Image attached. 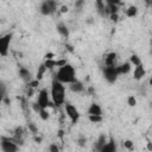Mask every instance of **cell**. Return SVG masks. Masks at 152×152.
Returning <instances> with one entry per match:
<instances>
[{"instance_id":"6da1fadb","label":"cell","mask_w":152,"mask_h":152,"mask_svg":"<svg viewBox=\"0 0 152 152\" xmlns=\"http://www.w3.org/2000/svg\"><path fill=\"white\" fill-rule=\"evenodd\" d=\"M56 80L62 82V83H72L76 81V72L72 65L70 64H64L63 66H59L58 71L56 72Z\"/></svg>"},{"instance_id":"7a4b0ae2","label":"cell","mask_w":152,"mask_h":152,"mask_svg":"<svg viewBox=\"0 0 152 152\" xmlns=\"http://www.w3.org/2000/svg\"><path fill=\"white\" fill-rule=\"evenodd\" d=\"M51 99L55 106H62L65 101V88L57 80H53L51 84Z\"/></svg>"},{"instance_id":"3957f363","label":"cell","mask_w":152,"mask_h":152,"mask_svg":"<svg viewBox=\"0 0 152 152\" xmlns=\"http://www.w3.org/2000/svg\"><path fill=\"white\" fill-rule=\"evenodd\" d=\"M1 148L5 152H15L18 151L19 146L17 140L13 137H1Z\"/></svg>"},{"instance_id":"277c9868","label":"cell","mask_w":152,"mask_h":152,"mask_svg":"<svg viewBox=\"0 0 152 152\" xmlns=\"http://www.w3.org/2000/svg\"><path fill=\"white\" fill-rule=\"evenodd\" d=\"M57 10V0H44L40 4V13L43 15H51Z\"/></svg>"},{"instance_id":"5b68a950","label":"cell","mask_w":152,"mask_h":152,"mask_svg":"<svg viewBox=\"0 0 152 152\" xmlns=\"http://www.w3.org/2000/svg\"><path fill=\"white\" fill-rule=\"evenodd\" d=\"M103 76L109 83H114L119 76L118 66L115 65H106L103 69Z\"/></svg>"},{"instance_id":"8992f818","label":"cell","mask_w":152,"mask_h":152,"mask_svg":"<svg viewBox=\"0 0 152 152\" xmlns=\"http://www.w3.org/2000/svg\"><path fill=\"white\" fill-rule=\"evenodd\" d=\"M11 39H12V34L11 33H7V34L0 37V56H2V57L7 56Z\"/></svg>"},{"instance_id":"52a82bcc","label":"cell","mask_w":152,"mask_h":152,"mask_svg":"<svg viewBox=\"0 0 152 152\" xmlns=\"http://www.w3.org/2000/svg\"><path fill=\"white\" fill-rule=\"evenodd\" d=\"M37 103L42 107V108H48L51 104L50 102V99H49V94H48V90L46 89H42L39 93H38V100H37Z\"/></svg>"},{"instance_id":"ba28073f","label":"cell","mask_w":152,"mask_h":152,"mask_svg":"<svg viewBox=\"0 0 152 152\" xmlns=\"http://www.w3.org/2000/svg\"><path fill=\"white\" fill-rule=\"evenodd\" d=\"M65 113H66V115L70 118V120H71L72 124H76V122L78 121V119H80V113H78V110L76 109L75 106H72V104H70V103H66V104H65Z\"/></svg>"},{"instance_id":"9c48e42d","label":"cell","mask_w":152,"mask_h":152,"mask_svg":"<svg viewBox=\"0 0 152 152\" xmlns=\"http://www.w3.org/2000/svg\"><path fill=\"white\" fill-rule=\"evenodd\" d=\"M13 138L17 140L18 145H21L24 142V138H25V131H24V128L20 127V126L17 127L14 129V132H13Z\"/></svg>"},{"instance_id":"30bf717a","label":"cell","mask_w":152,"mask_h":152,"mask_svg":"<svg viewBox=\"0 0 152 152\" xmlns=\"http://www.w3.org/2000/svg\"><path fill=\"white\" fill-rule=\"evenodd\" d=\"M145 74H146V71H145L142 64H139V65L135 66V69H134V71H133V77L139 81V80H141V78L145 76Z\"/></svg>"},{"instance_id":"8fae6325","label":"cell","mask_w":152,"mask_h":152,"mask_svg":"<svg viewBox=\"0 0 152 152\" xmlns=\"http://www.w3.org/2000/svg\"><path fill=\"white\" fill-rule=\"evenodd\" d=\"M70 90L74 91V93H81V91L84 90V86H83V83H81L76 80L72 83H70Z\"/></svg>"},{"instance_id":"7c38bea8","label":"cell","mask_w":152,"mask_h":152,"mask_svg":"<svg viewBox=\"0 0 152 152\" xmlns=\"http://www.w3.org/2000/svg\"><path fill=\"white\" fill-rule=\"evenodd\" d=\"M88 114L91 115H102V109L97 103H91L89 109H88Z\"/></svg>"},{"instance_id":"4fadbf2b","label":"cell","mask_w":152,"mask_h":152,"mask_svg":"<svg viewBox=\"0 0 152 152\" xmlns=\"http://www.w3.org/2000/svg\"><path fill=\"white\" fill-rule=\"evenodd\" d=\"M100 151L101 152H115L116 151V146H115L114 140H110L109 142H106Z\"/></svg>"},{"instance_id":"5bb4252c","label":"cell","mask_w":152,"mask_h":152,"mask_svg":"<svg viewBox=\"0 0 152 152\" xmlns=\"http://www.w3.org/2000/svg\"><path fill=\"white\" fill-rule=\"evenodd\" d=\"M56 28H57V31H58V33L62 36V37H64V38H68L69 37V30H68V27H66V25H64V24H58L57 26H56Z\"/></svg>"},{"instance_id":"9a60e30c","label":"cell","mask_w":152,"mask_h":152,"mask_svg":"<svg viewBox=\"0 0 152 152\" xmlns=\"http://www.w3.org/2000/svg\"><path fill=\"white\" fill-rule=\"evenodd\" d=\"M19 76H20L24 81H30V80H31V72H30L26 68H24V66H20V68H19Z\"/></svg>"},{"instance_id":"2e32d148","label":"cell","mask_w":152,"mask_h":152,"mask_svg":"<svg viewBox=\"0 0 152 152\" xmlns=\"http://www.w3.org/2000/svg\"><path fill=\"white\" fill-rule=\"evenodd\" d=\"M115 61H116V53L115 52H110L104 58V64L106 65H114L115 64Z\"/></svg>"},{"instance_id":"e0dca14e","label":"cell","mask_w":152,"mask_h":152,"mask_svg":"<svg viewBox=\"0 0 152 152\" xmlns=\"http://www.w3.org/2000/svg\"><path fill=\"white\" fill-rule=\"evenodd\" d=\"M131 70V63L129 62H126L124 63L122 65L118 66V71H119V75H122V74H128Z\"/></svg>"},{"instance_id":"ac0fdd59","label":"cell","mask_w":152,"mask_h":152,"mask_svg":"<svg viewBox=\"0 0 152 152\" xmlns=\"http://www.w3.org/2000/svg\"><path fill=\"white\" fill-rule=\"evenodd\" d=\"M95 5H96V8H97V12L101 14V15H104L106 12V6H104V0H95Z\"/></svg>"},{"instance_id":"d6986e66","label":"cell","mask_w":152,"mask_h":152,"mask_svg":"<svg viewBox=\"0 0 152 152\" xmlns=\"http://www.w3.org/2000/svg\"><path fill=\"white\" fill-rule=\"evenodd\" d=\"M106 142H107V137H106L104 134L100 135V138H99V140H97V144H96L95 148H96L97 151H100V150L102 148V146H103V145H104Z\"/></svg>"},{"instance_id":"ffe728a7","label":"cell","mask_w":152,"mask_h":152,"mask_svg":"<svg viewBox=\"0 0 152 152\" xmlns=\"http://www.w3.org/2000/svg\"><path fill=\"white\" fill-rule=\"evenodd\" d=\"M137 13H138V8H137V6H129V7L127 8V11H126V15H127L128 18H133V17H135Z\"/></svg>"},{"instance_id":"44dd1931","label":"cell","mask_w":152,"mask_h":152,"mask_svg":"<svg viewBox=\"0 0 152 152\" xmlns=\"http://www.w3.org/2000/svg\"><path fill=\"white\" fill-rule=\"evenodd\" d=\"M45 71H46V66H45L44 64H42V65L38 68V71H37V80H38V81H40V80L43 78Z\"/></svg>"},{"instance_id":"7402d4cb","label":"cell","mask_w":152,"mask_h":152,"mask_svg":"<svg viewBox=\"0 0 152 152\" xmlns=\"http://www.w3.org/2000/svg\"><path fill=\"white\" fill-rule=\"evenodd\" d=\"M129 63L137 66V65L141 64V61H140V58H139L137 55H132V56H131V58H129Z\"/></svg>"},{"instance_id":"603a6c76","label":"cell","mask_w":152,"mask_h":152,"mask_svg":"<svg viewBox=\"0 0 152 152\" xmlns=\"http://www.w3.org/2000/svg\"><path fill=\"white\" fill-rule=\"evenodd\" d=\"M38 114H39V116H40L43 120H48V119H49V112L46 110V108H42Z\"/></svg>"},{"instance_id":"cb8c5ba5","label":"cell","mask_w":152,"mask_h":152,"mask_svg":"<svg viewBox=\"0 0 152 152\" xmlns=\"http://www.w3.org/2000/svg\"><path fill=\"white\" fill-rule=\"evenodd\" d=\"M44 65L46 66V69H52L53 66H56V61H53V59H46L45 63H44Z\"/></svg>"},{"instance_id":"d4e9b609","label":"cell","mask_w":152,"mask_h":152,"mask_svg":"<svg viewBox=\"0 0 152 152\" xmlns=\"http://www.w3.org/2000/svg\"><path fill=\"white\" fill-rule=\"evenodd\" d=\"M102 120V115H91L89 114V121L91 122H100Z\"/></svg>"},{"instance_id":"484cf974","label":"cell","mask_w":152,"mask_h":152,"mask_svg":"<svg viewBox=\"0 0 152 152\" xmlns=\"http://www.w3.org/2000/svg\"><path fill=\"white\" fill-rule=\"evenodd\" d=\"M28 129H30L33 134H37V133H38V128H37V127H36V125H34V124H32V122H30V124H28Z\"/></svg>"},{"instance_id":"4316f807","label":"cell","mask_w":152,"mask_h":152,"mask_svg":"<svg viewBox=\"0 0 152 152\" xmlns=\"http://www.w3.org/2000/svg\"><path fill=\"white\" fill-rule=\"evenodd\" d=\"M0 94H1L2 96L6 95V86H5V83H4L2 81H0Z\"/></svg>"},{"instance_id":"83f0119b","label":"cell","mask_w":152,"mask_h":152,"mask_svg":"<svg viewBox=\"0 0 152 152\" xmlns=\"http://www.w3.org/2000/svg\"><path fill=\"white\" fill-rule=\"evenodd\" d=\"M124 146H125L126 148H128V150H133V142H132L131 140H126V141L124 142Z\"/></svg>"},{"instance_id":"f1b7e54d","label":"cell","mask_w":152,"mask_h":152,"mask_svg":"<svg viewBox=\"0 0 152 152\" xmlns=\"http://www.w3.org/2000/svg\"><path fill=\"white\" fill-rule=\"evenodd\" d=\"M127 102H128V104L129 106H135V103H137V101H135V99H134V96H129L128 99H127Z\"/></svg>"},{"instance_id":"f546056e","label":"cell","mask_w":152,"mask_h":152,"mask_svg":"<svg viewBox=\"0 0 152 152\" xmlns=\"http://www.w3.org/2000/svg\"><path fill=\"white\" fill-rule=\"evenodd\" d=\"M37 86H39V81L37 78L34 81H30V83H28V87H31V88H36Z\"/></svg>"},{"instance_id":"4dcf8cb0","label":"cell","mask_w":152,"mask_h":152,"mask_svg":"<svg viewBox=\"0 0 152 152\" xmlns=\"http://www.w3.org/2000/svg\"><path fill=\"white\" fill-rule=\"evenodd\" d=\"M104 2L107 5H119L120 4V0H104Z\"/></svg>"},{"instance_id":"1f68e13d","label":"cell","mask_w":152,"mask_h":152,"mask_svg":"<svg viewBox=\"0 0 152 152\" xmlns=\"http://www.w3.org/2000/svg\"><path fill=\"white\" fill-rule=\"evenodd\" d=\"M64 64H66V61H65V59H59V61H56V66H63Z\"/></svg>"},{"instance_id":"d6a6232c","label":"cell","mask_w":152,"mask_h":152,"mask_svg":"<svg viewBox=\"0 0 152 152\" xmlns=\"http://www.w3.org/2000/svg\"><path fill=\"white\" fill-rule=\"evenodd\" d=\"M109 18H110V20H112V21H118L119 15H118V13H113V14H110V15H109Z\"/></svg>"},{"instance_id":"836d02e7","label":"cell","mask_w":152,"mask_h":152,"mask_svg":"<svg viewBox=\"0 0 152 152\" xmlns=\"http://www.w3.org/2000/svg\"><path fill=\"white\" fill-rule=\"evenodd\" d=\"M32 107H33V110H34L36 113H39V110L42 109V107H40L38 103H33V104H32Z\"/></svg>"},{"instance_id":"e575fe53","label":"cell","mask_w":152,"mask_h":152,"mask_svg":"<svg viewBox=\"0 0 152 152\" xmlns=\"http://www.w3.org/2000/svg\"><path fill=\"white\" fill-rule=\"evenodd\" d=\"M49 151H51V152H58L59 148H58V146H56V145H51V146L49 147Z\"/></svg>"},{"instance_id":"d590c367","label":"cell","mask_w":152,"mask_h":152,"mask_svg":"<svg viewBox=\"0 0 152 152\" xmlns=\"http://www.w3.org/2000/svg\"><path fill=\"white\" fill-rule=\"evenodd\" d=\"M53 56H55V55H53L52 52H49V53H46V55H45V58H46V59H52V58H53Z\"/></svg>"},{"instance_id":"8d00e7d4","label":"cell","mask_w":152,"mask_h":152,"mask_svg":"<svg viewBox=\"0 0 152 152\" xmlns=\"http://www.w3.org/2000/svg\"><path fill=\"white\" fill-rule=\"evenodd\" d=\"M68 12V7L66 6H62L61 7V13H66Z\"/></svg>"},{"instance_id":"74e56055","label":"cell","mask_w":152,"mask_h":152,"mask_svg":"<svg viewBox=\"0 0 152 152\" xmlns=\"http://www.w3.org/2000/svg\"><path fill=\"white\" fill-rule=\"evenodd\" d=\"M78 142H80V145H81V146H83V145H84V142H86V139H84V138H81V139L78 140Z\"/></svg>"},{"instance_id":"f35d334b","label":"cell","mask_w":152,"mask_h":152,"mask_svg":"<svg viewBox=\"0 0 152 152\" xmlns=\"http://www.w3.org/2000/svg\"><path fill=\"white\" fill-rule=\"evenodd\" d=\"M65 48H68V50H69L70 52H72V51H74V49H72V46H71V45H69V44H66V45H65Z\"/></svg>"},{"instance_id":"ab89813d","label":"cell","mask_w":152,"mask_h":152,"mask_svg":"<svg viewBox=\"0 0 152 152\" xmlns=\"http://www.w3.org/2000/svg\"><path fill=\"white\" fill-rule=\"evenodd\" d=\"M34 140H36L37 142H40V141H42V138H40V137H36V138H34Z\"/></svg>"},{"instance_id":"60d3db41","label":"cell","mask_w":152,"mask_h":152,"mask_svg":"<svg viewBox=\"0 0 152 152\" xmlns=\"http://www.w3.org/2000/svg\"><path fill=\"white\" fill-rule=\"evenodd\" d=\"M2 99H4V96H2V95H1V94H0V103H1V102H2Z\"/></svg>"},{"instance_id":"b9f144b4","label":"cell","mask_w":152,"mask_h":152,"mask_svg":"<svg viewBox=\"0 0 152 152\" xmlns=\"http://www.w3.org/2000/svg\"><path fill=\"white\" fill-rule=\"evenodd\" d=\"M145 1H146V2H150V1H151V0H145Z\"/></svg>"},{"instance_id":"7bdbcfd3","label":"cell","mask_w":152,"mask_h":152,"mask_svg":"<svg viewBox=\"0 0 152 152\" xmlns=\"http://www.w3.org/2000/svg\"><path fill=\"white\" fill-rule=\"evenodd\" d=\"M82 1H86V0H82Z\"/></svg>"},{"instance_id":"ee69618b","label":"cell","mask_w":152,"mask_h":152,"mask_svg":"<svg viewBox=\"0 0 152 152\" xmlns=\"http://www.w3.org/2000/svg\"><path fill=\"white\" fill-rule=\"evenodd\" d=\"M2 1H4V0H2Z\"/></svg>"}]
</instances>
